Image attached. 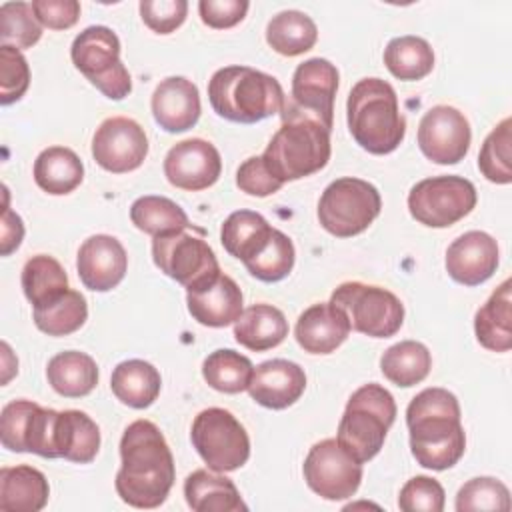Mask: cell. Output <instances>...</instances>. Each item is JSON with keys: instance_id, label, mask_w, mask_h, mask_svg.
I'll list each match as a JSON object with an SVG mask.
<instances>
[{"instance_id": "cell-1", "label": "cell", "mask_w": 512, "mask_h": 512, "mask_svg": "<svg viewBox=\"0 0 512 512\" xmlns=\"http://www.w3.org/2000/svg\"><path fill=\"white\" fill-rule=\"evenodd\" d=\"M122 466L116 472V492L134 508H158L168 498L174 480V456L160 428L150 420H134L120 440Z\"/></svg>"}, {"instance_id": "cell-2", "label": "cell", "mask_w": 512, "mask_h": 512, "mask_svg": "<svg viewBox=\"0 0 512 512\" xmlns=\"http://www.w3.org/2000/svg\"><path fill=\"white\" fill-rule=\"evenodd\" d=\"M410 452L428 470L452 468L466 450L458 398L446 388H424L406 408Z\"/></svg>"}, {"instance_id": "cell-3", "label": "cell", "mask_w": 512, "mask_h": 512, "mask_svg": "<svg viewBox=\"0 0 512 512\" xmlns=\"http://www.w3.org/2000/svg\"><path fill=\"white\" fill-rule=\"evenodd\" d=\"M346 116L354 142L370 154H390L406 136L396 90L382 78H362L352 86Z\"/></svg>"}, {"instance_id": "cell-4", "label": "cell", "mask_w": 512, "mask_h": 512, "mask_svg": "<svg viewBox=\"0 0 512 512\" xmlns=\"http://www.w3.org/2000/svg\"><path fill=\"white\" fill-rule=\"evenodd\" d=\"M284 98L286 94L272 74L250 66L220 68L208 82L212 110L236 124H254L280 114Z\"/></svg>"}, {"instance_id": "cell-5", "label": "cell", "mask_w": 512, "mask_h": 512, "mask_svg": "<svg viewBox=\"0 0 512 512\" xmlns=\"http://www.w3.org/2000/svg\"><path fill=\"white\" fill-rule=\"evenodd\" d=\"M280 118L282 124L262 154L266 168L280 182L300 180L322 170L332 154V130L288 108L280 110Z\"/></svg>"}, {"instance_id": "cell-6", "label": "cell", "mask_w": 512, "mask_h": 512, "mask_svg": "<svg viewBox=\"0 0 512 512\" xmlns=\"http://www.w3.org/2000/svg\"><path fill=\"white\" fill-rule=\"evenodd\" d=\"M394 420V396L384 386L368 382L348 398L336 440L356 462L364 464L382 450Z\"/></svg>"}, {"instance_id": "cell-7", "label": "cell", "mask_w": 512, "mask_h": 512, "mask_svg": "<svg viewBox=\"0 0 512 512\" xmlns=\"http://www.w3.org/2000/svg\"><path fill=\"white\" fill-rule=\"evenodd\" d=\"M152 260L160 272L182 284L186 292L200 290L222 274L214 250L204 240V230L196 226L154 236Z\"/></svg>"}, {"instance_id": "cell-8", "label": "cell", "mask_w": 512, "mask_h": 512, "mask_svg": "<svg viewBox=\"0 0 512 512\" xmlns=\"http://www.w3.org/2000/svg\"><path fill=\"white\" fill-rule=\"evenodd\" d=\"M70 58L106 98L124 100L132 92L130 72L120 60V40L108 26L84 28L70 46Z\"/></svg>"}, {"instance_id": "cell-9", "label": "cell", "mask_w": 512, "mask_h": 512, "mask_svg": "<svg viewBox=\"0 0 512 512\" xmlns=\"http://www.w3.org/2000/svg\"><path fill=\"white\" fill-rule=\"evenodd\" d=\"M382 198L374 184L344 176L330 182L318 200L320 226L336 238L364 232L380 214Z\"/></svg>"}, {"instance_id": "cell-10", "label": "cell", "mask_w": 512, "mask_h": 512, "mask_svg": "<svg viewBox=\"0 0 512 512\" xmlns=\"http://www.w3.org/2000/svg\"><path fill=\"white\" fill-rule=\"evenodd\" d=\"M330 302L344 310L352 330L372 338H390L404 322L402 300L382 286L344 282L332 292Z\"/></svg>"}, {"instance_id": "cell-11", "label": "cell", "mask_w": 512, "mask_h": 512, "mask_svg": "<svg viewBox=\"0 0 512 512\" xmlns=\"http://www.w3.org/2000/svg\"><path fill=\"white\" fill-rule=\"evenodd\" d=\"M190 440L200 458L214 472H232L250 458V438L236 416L224 408L198 412L190 428Z\"/></svg>"}, {"instance_id": "cell-12", "label": "cell", "mask_w": 512, "mask_h": 512, "mask_svg": "<svg viewBox=\"0 0 512 512\" xmlns=\"http://www.w3.org/2000/svg\"><path fill=\"white\" fill-rule=\"evenodd\" d=\"M476 188L470 180L448 174L416 182L408 192L410 216L428 228H448L476 206Z\"/></svg>"}, {"instance_id": "cell-13", "label": "cell", "mask_w": 512, "mask_h": 512, "mask_svg": "<svg viewBox=\"0 0 512 512\" xmlns=\"http://www.w3.org/2000/svg\"><path fill=\"white\" fill-rule=\"evenodd\" d=\"M304 480L324 500H346L362 482V464L356 462L336 438L316 442L302 464Z\"/></svg>"}, {"instance_id": "cell-14", "label": "cell", "mask_w": 512, "mask_h": 512, "mask_svg": "<svg viewBox=\"0 0 512 512\" xmlns=\"http://www.w3.org/2000/svg\"><path fill=\"white\" fill-rule=\"evenodd\" d=\"M338 90V70L326 58H310L296 66L290 96L284 106L292 112L310 116L332 130L334 98Z\"/></svg>"}, {"instance_id": "cell-15", "label": "cell", "mask_w": 512, "mask_h": 512, "mask_svg": "<svg viewBox=\"0 0 512 512\" xmlns=\"http://www.w3.org/2000/svg\"><path fill=\"white\" fill-rule=\"evenodd\" d=\"M470 140L468 118L448 104L432 106L418 124V146L434 164H458L468 154Z\"/></svg>"}, {"instance_id": "cell-16", "label": "cell", "mask_w": 512, "mask_h": 512, "mask_svg": "<svg viewBox=\"0 0 512 512\" xmlns=\"http://www.w3.org/2000/svg\"><path fill=\"white\" fill-rule=\"evenodd\" d=\"M92 156L100 168L112 174L132 172L148 156L146 132L132 118H106L92 136Z\"/></svg>"}, {"instance_id": "cell-17", "label": "cell", "mask_w": 512, "mask_h": 512, "mask_svg": "<svg viewBox=\"0 0 512 512\" xmlns=\"http://www.w3.org/2000/svg\"><path fill=\"white\" fill-rule=\"evenodd\" d=\"M220 172V152L212 142L202 138H188L174 144L164 158V176L180 190H206L216 184Z\"/></svg>"}, {"instance_id": "cell-18", "label": "cell", "mask_w": 512, "mask_h": 512, "mask_svg": "<svg viewBox=\"0 0 512 512\" xmlns=\"http://www.w3.org/2000/svg\"><path fill=\"white\" fill-rule=\"evenodd\" d=\"M76 270L88 290L108 292L124 280L128 254L118 238L110 234H94L78 248Z\"/></svg>"}, {"instance_id": "cell-19", "label": "cell", "mask_w": 512, "mask_h": 512, "mask_svg": "<svg viewBox=\"0 0 512 512\" xmlns=\"http://www.w3.org/2000/svg\"><path fill=\"white\" fill-rule=\"evenodd\" d=\"M498 256V242L490 234L470 230L448 246L446 272L458 284L478 286L496 272Z\"/></svg>"}, {"instance_id": "cell-20", "label": "cell", "mask_w": 512, "mask_h": 512, "mask_svg": "<svg viewBox=\"0 0 512 512\" xmlns=\"http://www.w3.org/2000/svg\"><path fill=\"white\" fill-rule=\"evenodd\" d=\"M306 390L304 370L290 360L272 358L258 364L252 372L248 394L250 398L270 410H284L292 406Z\"/></svg>"}, {"instance_id": "cell-21", "label": "cell", "mask_w": 512, "mask_h": 512, "mask_svg": "<svg viewBox=\"0 0 512 512\" xmlns=\"http://www.w3.org/2000/svg\"><path fill=\"white\" fill-rule=\"evenodd\" d=\"M152 116L156 124L170 132H186L200 118V92L196 84L184 76L164 78L152 94Z\"/></svg>"}, {"instance_id": "cell-22", "label": "cell", "mask_w": 512, "mask_h": 512, "mask_svg": "<svg viewBox=\"0 0 512 512\" xmlns=\"http://www.w3.org/2000/svg\"><path fill=\"white\" fill-rule=\"evenodd\" d=\"M350 322L344 310L332 302H318L306 308L294 328L298 346L308 354H330L350 334Z\"/></svg>"}, {"instance_id": "cell-23", "label": "cell", "mask_w": 512, "mask_h": 512, "mask_svg": "<svg viewBox=\"0 0 512 512\" xmlns=\"http://www.w3.org/2000/svg\"><path fill=\"white\" fill-rule=\"evenodd\" d=\"M186 304L190 316L202 326L224 328L240 318L244 296L236 280L222 272L212 284L186 292Z\"/></svg>"}, {"instance_id": "cell-24", "label": "cell", "mask_w": 512, "mask_h": 512, "mask_svg": "<svg viewBox=\"0 0 512 512\" xmlns=\"http://www.w3.org/2000/svg\"><path fill=\"white\" fill-rule=\"evenodd\" d=\"M48 496V480L38 468L18 464L0 470V510L38 512L46 506Z\"/></svg>"}, {"instance_id": "cell-25", "label": "cell", "mask_w": 512, "mask_h": 512, "mask_svg": "<svg viewBox=\"0 0 512 512\" xmlns=\"http://www.w3.org/2000/svg\"><path fill=\"white\" fill-rule=\"evenodd\" d=\"M288 336V320L284 312L272 304H252L242 310L234 322V338L240 346L252 352L276 348Z\"/></svg>"}, {"instance_id": "cell-26", "label": "cell", "mask_w": 512, "mask_h": 512, "mask_svg": "<svg viewBox=\"0 0 512 512\" xmlns=\"http://www.w3.org/2000/svg\"><path fill=\"white\" fill-rule=\"evenodd\" d=\"M56 458L88 464L100 450V428L82 410H62L54 430Z\"/></svg>"}, {"instance_id": "cell-27", "label": "cell", "mask_w": 512, "mask_h": 512, "mask_svg": "<svg viewBox=\"0 0 512 512\" xmlns=\"http://www.w3.org/2000/svg\"><path fill=\"white\" fill-rule=\"evenodd\" d=\"M184 498L194 512H240L248 510L236 484L210 470H194L184 480Z\"/></svg>"}, {"instance_id": "cell-28", "label": "cell", "mask_w": 512, "mask_h": 512, "mask_svg": "<svg viewBox=\"0 0 512 512\" xmlns=\"http://www.w3.org/2000/svg\"><path fill=\"white\" fill-rule=\"evenodd\" d=\"M512 288L506 278L490 298L476 310L474 332L480 346L492 352H508L512 348Z\"/></svg>"}, {"instance_id": "cell-29", "label": "cell", "mask_w": 512, "mask_h": 512, "mask_svg": "<svg viewBox=\"0 0 512 512\" xmlns=\"http://www.w3.org/2000/svg\"><path fill=\"white\" fill-rule=\"evenodd\" d=\"M112 394L126 406L142 410L154 404L160 394L162 378L160 372L146 360H124L110 376Z\"/></svg>"}, {"instance_id": "cell-30", "label": "cell", "mask_w": 512, "mask_h": 512, "mask_svg": "<svg viewBox=\"0 0 512 512\" xmlns=\"http://www.w3.org/2000/svg\"><path fill=\"white\" fill-rule=\"evenodd\" d=\"M34 182L52 196L70 194L84 178L80 156L66 146H48L34 160Z\"/></svg>"}, {"instance_id": "cell-31", "label": "cell", "mask_w": 512, "mask_h": 512, "mask_svg": "<svg viewBox=\"0 0 512 512\" xmlns=\"http://www.w3.org/2000/svg\"><path fill=\"white\" fill-rule=\"evenodd\" d=\"M48 384L64 398H82L98 384V366L92 356L78 350L58 352L46 366Z\"/></svg>"}, {"instance_id": "cell-32", "label": "cell", "mask_w": 512, "mask_h": 512, "mask_svg": "<svg viewBox=\"0 0 512 512\" xmlns=\"http://www.w3.org/2000/svg\"><path fill=\"white\" fill-rule=\"evenodd\" d=\"M316 40L318 28L314 20L300 10H282L266 26L268 46L288 58L308 52Z\"/></svg>"}, {"instance_id": "cell-33", "label": "cell", "mask_w": 512, "mask_h": 512, "mask_svg": "<svg viewBox=\"0 0 512 512\" xmlns=\"http://www.w3.org/2000/svg\"><path fill=\"white\" fill-rule=\"evenodd\" d=\"M432 368L430 350L416 340H402L384 350L380 358L382 374L396 386L410 388L422 382Z\"/></svg>"}, {"instance_id": "cell-34", "label": "cell", "mask_w": 512, "mask_h": 512, "mask_svg": "<svg viewBox=\"0 0 512 512\" xmlns=\"http://www.w3.org/2000/svg\"><path fill=\"white\" fill-rule=\"evenodd\" d=\"M22 290L32 308L44 306L68 290V274L62 264L48 254H36L22 268Z\"/></svg>"}, {"instance_id": "cell-35", "label": "cell", "mask_w": 512, "mask_h": 512, "mask_svg": "<svg viewBox=\"0 0 512 512\" xmlns=\"http://www.w3.org/2000/svg\"><path fill=\"white\" fill-rule=\"evenodd\" d=\"M384 64L398 80H422L434 68V50L420 36H398L386 44Z\"/></svg>"}, {"instance_id": "cell-36", "label": "cell", "mask_w": 512, "mask_h": 512, "mask_svg": "<svg viewBox=\"0 0 512 512\" xmlns=\"http://www.w3.org/2000/svg\"><path fill=\"white\" fill-rule=\"evenodd\" d=\"M270 232L272 226L262 214L252 210H236L224 220L220 228V242L230 256L244 262L260 248Z\"/></svg>"}, {"instance_id": "cell-37", "label": "cell", "mask_w": 512, "mask_h": 512, "mask_svg": "<svg viewBox=\"0 0 512 512\" xmlns=\"http://www.w3.org/2000/svg\"><path fill=\"white\" fill-rule=\"evenodd\" d=\"M130 220L140 232L152 238L192 226L186 212L166 196L136 198L130 206Z\"/></svg>"}, {"instance_id": "cell-38", "label": "cell", "mask_w": 512, "mask_h": 512, "mask_svg": "<svg viewBox=\"0 0 512 512\" xmlns=\"http://www.w3.org/2000/svg\"><path fill=\"white\" fill-rule=\"evenodd\" d=\"M254 366L248 356L230 350L218 348L210 352L202 362V376L210 388L224 394H238L248 390Z\"/></svg>"}, {"instance_id": "cell-39", "label": "cell", "mask_w": 512, "mask_h": 512, "mask_svg": "<svg viewBox=\"0 0 512 512\" xmlns=\"http://www.w3.org/2000/svg\"><path fill=\"white\" fill-rule=\"evenodd\" d=\"M32 314L40 332L48 336H68L84 326L88 318V304L78 290L68 288L56 300L34 308Z\"/></svg>"}, {"instance_id": "cell-40", "label": "cell", "mask_w": 512, "mask_h": 512, "mask_svg": "<svg viewBox=\"0 0 512 512\" xmlns=\"http://www.w3.org/2000/svg\"><path fill=\"white\" fill-rule=\"evenodd\" d=\"M294 260L296 250L292 240L278 228H272L260 248L242 264L254 278L262 282H280L292 272Z\"/></svg>"}, {"instance_id": "cell-41", "label": "cell", "mask_w": 512, "mask_h": 512, "mask_svg": "<svg viewBox=\"0 0 512 512\" xmlns=\"http://www.w3.org/2000/svg\"><path fill=\"white\" fill-rule=\"evenodd\" d=\"M510 142H512V120L504 118L484 140L478 154V168L482 176L494 184L512 182L510 166Z\"/></svg>"}, {"instance_id": "cell-42", "label": "cell", "mask_w": 512, "mask_h": 512, "mask_svg": "<svg viewBox=\"0 0 512 512\" xmlns=\"http://www.w3.org/2000/svg\"><path fill=\"white\" fill-rule=\"evenodd\" d=\"M42 36V24L38 22L32 4L28 2H4L0 6V40L2 46L32 48Z\"/></svg>"}, {"instance_id": "cell-43", "label": "cell", "mask_w": 512, "mask_h": 512, "mask_svg": "<svg viewBox=\"0 0 512 512\" xmlns=\"http://www.w3.org/2000/svg\"><path fill=\"white\" fill-rule=\"evenodd\" d=\"M456 510L458 512H482L510 510V492L506 484L492 476H478L468 480L456 494Z\"/></svg>"}, {"instance_id": "cell-44", "label": "cell", "mask_w": 512, "mask_h": 512, "mask_svg": "<svg viewBox=\"0 0 512 512\" xmlns=\"http://www.w3.org/2000/svg\"><path fill=\"white\" fill-rule=\"evenodd\" d=\"M30 86V66L12 46H0V104L8 106L24 96Z\"/></svg>"}, {"instance_id": "cell-45", "label": "cell", "mask_w": 512, "mask_h": 512, "mask_svg": "<svg viewBox=\"0 0 512 512\" xmlns=\"http://www.w3.org/2000/svg\"><path fill=\"white\" fill-rule=\"evenodd\" d=\"M444 488L430 476L410 478L398 496V508L402 512H442L444 510Z\"/></svg>"}, {"instance_id": "cell-46", "label": "cell", "mask_w": 512, "mask_h": 512, "mask_svg": "<svg viewBox=\"0 0 512 512\" xmlns=\"http://www.w3.org/2000/svg\"><path fill=\"white\" fill-rule=\"evenodd\" d=\"M36 406L38 404L32 400H12L2 408L0 440L4 448L12 452H26V434Z\"/></svg>"}, {"instance_id": "cell-47", "label": "cell", "mask_w": 512, "mask_h": 512, "mask_svg": "<svg viewBox=\"0 0 512 512\" xmlns=\"http://www.w3.org/2000/svg\"><path fill=\"white\" fill-rule=\"evenodd\" d=\"M142 22L156 34H170L180 28L186 20V0H142L140 2Z\"/></svg>"}, {"instance_id": "cell-48", "label": "cell", "mask_w": 512, "mask_h": 512, "mask_svg": "<svg viewBox=\"0 0 512 512\" xmlns=\"http://www.w3.org/2000/svg\"><path fill=\"white\" fill-rule=\"evenodd\" d=\"M236 186L250 196L264 198L278 192L284 182L266 168L262 156H250L236 170Z\"/></svg>"}, {"instance_id": "cell-49", "label": "cell", "mask_w": 512, "mask_h": 512, "mask_svg": "<svg viewBox=\"0 0 512 512\" xmlns=\"http://www.w3.org/2000/svg\"><path fill=\"white\" fill-rule=\"evenodd\" d=\"M250 4L246 0H200V20L216 30L232 28L244 20Z\"/></svg>"}, {"instance_id": "cell-50", "label": "cell", "mask_w": 512, "mask_h": 512, "mask_svg": "<svg viewBox=\"0 0 512 512\" xmlns=\"http://www.w3.org/2000/svg\"><path fill=\"white\" fill-rule=\"evenodd\" d=\"M32 10L38 22L50 30H68L80 18V2L76 0H34Z\"/></svg>"}, {"instance_id": "cell-51", "label": "cell", "mask_w": 512, "mask_h": 512, "mask_svg": "<svg viewBox=\"0 0 512 512\" xmlns=\"http://www.w3.org/2000/svg\"><path fill=\"white\" fill-rule=\"evenodd\" d=\"M2 238H0V254L2 256H10L24 238V224L22 218L8 206V200L4 204V212H2Z\"/></svg>"}]
</instances>
